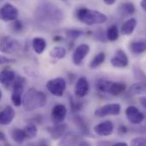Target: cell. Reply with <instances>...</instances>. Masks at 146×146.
Returning <instances> with one entry per match:
<instances>
[{"label": "cell", "instance_id": "cell-37", "mask_svg": "<svg viewBox=\"0 0 146 146\" xmlns=\"http://www.w3.org/2000/svg\"><path fill=\"white\" fill-rule=\"evenodd\" d=\"M139 102H140V104H142V106L143 107H145L146 109V98L145 97H143V98H141L140 99H139Z\"/></svg>", "mask_w": 146, "mask_h": 146}, {"label": "cell", "instance_id": "cell-19", "mask_svg": "<svg viewBox=\"0 0 146 146\" xmlns=\"http://www.w3.org/2000/svg\"><path fill=\"white\" fill-rule=\"evenodd\" d=\"M33 48L37 54H42L46 48V41L43 38H34L33 39Z\"/></svg>", "mask_w": 146, "mask_h": 146}, {"label": "cell", "instance_id": "cell-15", "mask_svg": "<svg viewBox=\"0 0 146 146\" xmlns=\"http://www.w3.org/2000/svg\"><path fill=\"white\" fill-rule=\"evenodd\" d=\"M67 125L64 123L55 124L53 127L48 128V133L53 139H58L62 137L64 133L66 132Z\"/></svg>", "mask_w": 146, "mask_h": 146}, {"label": "cell", "instance_id": "cell-30", "mask_svg": "<svg viewBox=\"0 0 146 146\" xmlns=\"http://www.w3.org/2000/svg\"><path fill=\"white\" fill-rule=\"evenodd\" d=\"M84 34V32L80 29H68L66 31V35L71 38H77Z\"/></svg>", "mask_w": 146, "mask_h": 146}, {"label": "cell", "instance_id": "cell-31", "mask_svg": "<svg viewBox=\"0 0 146 146\" xmlns=\"http://www.w3.org/2000/svg\"><path fill=\"white\" fill-rule=\"evenodd\" d=\"M70 105H71V109L74 112L75 111H79L82 109L83 107V104L80 103V102H77V101H74L72 98L70 99Z\"/></svg>", "mask_w": 146, "mask_h": 146}, {"label": "cell", "instance_id": "cell-36", "mask_svg": "<svg viewBox=\"0 0 146 146\" xmlns=\"http://www.w3.org/2000/svg\"><path fill=\"white\" fill-rule=\"evenodd\" d=\"M104 1V3H105V4H107V5H112V4H114L117 0H103Z\"/></svg>", "mask_w": 146, "mask_h": 146}, {"label": "cell", "instance_id": "cell-17", "mask_svg": "<svg viewBox=\"0 0 146 146\" xmlns=\"http://www.w3.org/2000/svg\"><path fill=\"white\" fill-rule=\"evenodd\" d=\"M11 138L15 143L19 145L23 144L26 139H27L24 129H20V128H15L11 132Z\"/></svg>", "mask_w": 146, "mask_h": 146}, {"label": "cell", "instance_id": "cell-38", "mask_svg": "<svg viewBox=\"0 0 146 146\" xmlns=\"http://www.w3.org/2000/svg\"><path fill=\"white\" fill-rule=\"evenodd\" d=\"M140 6L143 9V10H145L146 12V0H141L140 2Z\"/></svg>", "mask_w": 146, "mask_h": 146}, {"label": "cell", "instance_id": "cell-23", "mask_svg": "<svg viewBox=\"0 0 146 146\" xmlns=\"http://www.w3.org/2000/svg\"><path fill=\"white\" fill-rule=\"evenodd\" d=\"M67 55V50L64 47L62 46H56L52 48V50L50 52V56L54 59H63Z\"/></svg>", "mask_w": 146, "mask_h": 146}, {"label": "cell", "instance_id": "cell-26", "mask_svg": "<svg viewBox=\"0 0 146 146\" xmlns=\"http://www.w3.org/2000/svg\"><path fill=\"white\" fill-rule=\"evenodd\" d=\"M106 38L109 41H112V42L118 39L119 31H118V27L115 25H112L108 28L106 33Z\"/></svg>", "mask_w": 146, "mask_h": 146}, {"label": "cell", "instance_id": "cell-5", "mask_svg": "<svg viewBox=\"0 0 146 146\" xmlns=\"http://www.w3.org/2000/svg\"><path fill=\"white\" fill-rule=\"evenodd\" d=\"M20 48V44L17 40L5 36L3 37L1 39V44H0V49L3 53L5 54H12L18 50Z\"/></svg>", "mask_w": 146, "mask_h": 146}, {"label": "cell", "instance_id": "cell-22", "mask_svg": "<svg viewBox=\"0 0 146 146\" xmlns=\"http://www.w3.org/2000/svg\"><path fill=\"white\" fill-rule=\"evenodd\" d=\"M126 90V85L124 83H120V82H113L110 86V89L109 92V94L112 96H117L125 92Z\"/></svg>", "mask_w": 146, "mask_h": 146}, {"label": "cell", "instance_id": "cell-40", "mask_svg": "<svg viewBox=\"0 0 146 146\" xmlns=\"http://www.w3.org/2000/svg\"><path fill=\"white\" fill-rule=\"evenodd\" d=\"M0 139H1V141H4L5 140V136H4L3 132L0 133Z\"/></svg>", "mask_w": 146, "mask_h": 146}, {"label": "cell", "instance_id": "cell-8", "mask_svg": "<svg viewBox=\"0 0 146 146\" xmlns=\"http://www.w3.org/2000/svg\"><path fill=\"white\" fill-rule=\"evenodd\" d=\"M90 52V46L86 44L77 46L73 53V62L75 65H80L82 61Z\"/></svg>", "mask_w": 146, "mask_h": 146}, {"label": "cell", "instance_id": "cell-39", "mask_svg": "<svg viewBox=\"0 0 146 146\" xmlns=\"http://www.w3.org/2000/svg\"><path fill=\"white\" fill-rule=\"evenodd\" d=\"M114 146H127V144L125 143V142H117V143H115L113 144Z\"/></svg>", "mask_w": 146, "mask_h": 146}, {"label": "cell", "instance_id": "cell-32", "mask_svg": "<svg viewBox=\"0 0 146 146\" xmlns=\"http://www.w3.org/2000/svg\"><path fill=\"white\" fill-rule=\"evenodd\" d=\"M131 145L146 146V139L145 138H135L131 141Z\"/></svg>", "mask_w": 146, "mask_h": 146}, {"label": "cell", "instance_id": "cell-41", "mask_svg": "<svg viewBox=\"0 0 146 146\" xmlns=\"http://www.w3.org/2000/svg\"><path fill=\"white\" fill-rule=\"evenodd\" d=\"M60 39H62V37H60V36H56V37L54 38V40H55V41H58V40H60Z\"/></svg>", "mask_w": 146, "mask_h": 146}, {"label": "cell", "instance_id": "cell-28", "mask_svg": "<svg viewBox=\"0 0 146 146\" xmlns=\"http://www.w3.org/2000/svg\"><path fill=\"white\" fill-rule=\"evenodd\" d=\"M22 93H23L22 92L13 90L11 94V102L15 107H20L22 104V101H23V99L21 98Z\"/></svg>", "mask_w": 146, "mask_h": 146}, {"label": "cell", "instance_id": "cell-33", "mask_svg": "<svg viewBox=\"0 0 146 146\" xmlns=\"http://www.w3.org/2000/svg\"><path fill=\"white\" fill-rule=\"evenodd\" d=\"M13 27H14V30L15 31L19 32V31H21L22 29V23L20 21L15 20L14 21V23H13Z\"/></svg>", "mask_w": 146, "mask_h": 146}, {"label": "cell", "instance_id": "cell-12", "mask_svg": "<svg viewBox=\"0 0 146 146\" xmlns=\"http://www.w3.org/2000/svg\"><path fill=\"white\" fill-rule=\"evenodd\" d=\"M89 82L87 80V79L84 76L80 77L75 85L74 87V93L75 96L78 98H85L88 92H89Z\"/></svg>", "mask_w": 146, "mask_h": 146}, {"label": "cell", "instance_id": "cell-3", "mask_svg": "<svg viewBox=\"0 0 146 146\" xmlns=\"http://www.w3.org/2000/svg\"><path fill=\"white\" fill-rule=\"evenodd\" d=\"M46 88L53 96L62 97L66 89V81L61 77L50 80L46 83Z\"/></svg>", "mask_w": 146, "mask_h": 146}, {"label": "cell", "instance_id": "cell-21", "mask_svg": "<svg viewBox=\"0 0 146 146\" xmlns=\"http://www.w3.org/2000/svg\"><path fill=\"white\" fill-rule=\"evenodd\" d=\"M130 50L134 54H141L146 51V41L139 40L137 42H133L130 46Z\"/></svg>", "mask_w": 146, "mask_h": 146}, {"label": "cell", "instance_id": "cell-10", "mask_svg": "<svg viewBox=\"0 0 146 146\" xmlns=\"http://www.w3.org/2000/svg\"><path fill=\"white\" fill-rule=\"evenodd\" d=\"M111 65L116 68H123L128 65V57L122 50H118L115 52L114 57L111 58Z\"/></svg>", "mask_w": 146, "mask_h": 146}, {"label": "cell", "instance_id": "cell-9", "mask_svg": "<svg viewBox=\"0 0 146 146\" xmlns=\"http://www.w3.org/2000/svg\"><path fill=\"white\" fill-rule=\"evenodd\" d=\"M15 79V74L12 69H3L0 74V82L5 89H9L10 87H13Z\"/></svg>", "mask_w": 146, "mask_h": 146}, {"label": "cell", "instance_id": "cell-25", "mask_svg": "<svg viewBox=\"0 0 146 146\" xmlns=\"http://www.w3.org/2000/svg\"><path fill=\"white\" fill-rule=\"evenodd\" d=\"M111 84H112V81H110L107 80H98L96 84V88L99 92L109 93Z\"/></svg>", "mask_w": 146, "mask_h": 146}, {"label": "cell", "instance_id": "cell-35", "mask_svg": "<svg viewBox=\"0 0 146 146\" xmlns=\"http://www.w3.org/2000/svg\"><path fill=\"white\" fill-rule=\"evenodd\" d=\"M0 60H1V63H2V64L7 63V62H15V60H13V59H7L5 56H1Z\"/></svg>", "mask_w": 146, "mask_h": 146}, {"label": "cell", "instance_id": "cell-16", "mask_svg": "<svg viewBox=\"0 0 146 146\" xmlns=\"http://www.w3.org/2000/svg\"><path fill=\"white\" fill-rule=\"evenodd\" d=\"M137 25L138 21L135 18H131L127 20L121 27V33L123 35H131L134 32Z\"/></svg>", "mask_w": 146, "mask_h": 146}, {"label": "cell", "instance_id": "cell-27", "mask_svg": "<svg viewBox=\"0 0 146 146\" xmlns=\"http://www.w3.org/2000/svg\"><path fill=\"white\" fill-rule=\"evenodd\" d=\"M24 131L26 133L27 139H33L34 137L37 136V133H38V128H37L36 125L33 123H28L25 127Z\"/></svg>", "mask_w": 146, "mask_h": 146}, {"label": "cell", "instance_id": "cell-14", "mask_svg": "<svg viewBox=\"0 0 146 146\" xmlns=\"http://www.w3.org/2000/svg\"><path fill=\"white\" fill-rule=\"evenodd\" d=\"M15 116V112L14 109L9 105L6 106L1 111V114H0V123H1V125H3V126L9 125L13 121Z\"/></svg>", "mask_w": 146, "mask_h": 146}, {"label": "cell", "instance_id": "cell-4", "mask_svg": "<svg viewBox=\"0 0 146 146\" xmlns=\"http://www.w3.org/2000/svg\"><path fill=\"white\" fill-rule=\"evenodd\" d=\"M121 105L119 104H110L98 108L94 111V115L99 118L108 115H117L121 113Z\"/></svg>", "mask_w": 146, "mask_h": 146}, {"label": "cell", "instance_id": "cell-18", "mask_svg": "<svg viewBox=\"0 0 146 146\" xmlns=\"http://www.w3.org/2000/svg\"><path fill=\"white\" fill-rule=\"evenodd\" d=\"M144 92H146V82L135 83L132 85L128 90V94L131 96H136Z\"/></svg>", "mask_w": 146, "mask_h": 146}, {"label": "cell", "instance_id": "cell-29", "mask_svg": "<svg viewBox=\"0 0 146 146\" xmlns=\"http://www.w3.org/2000/svg\"><path fill=\"white\" fill-rule=\"evenodd\" d=\"M74 122L80 127V129L82 131V133L88 134V128H87V126L86 125V123L84 121L83 117H81L80 115H76L74 117Z\"/></svg>", "mask_w": 146, "mask_h": 146}, {"label": "cell", "instance_id": "cell-2", "mask_svg": "<svg viewBox=\"0 0 146 146\" xmlns=\"http://www.w3.org/2000/svg\"><path fill=\"white\" fill-rule=\"evenodd\" d=\"M76 16L80 21L87 25L92 26L96 24H103L106 22L107 16L97 10L89 9L87 8H80L76 12Z\"/></svg>", "mask_w": 146, "mask_h": 146}, {"label": "cell", "instance_id": "cell-11", "mask_svg": "<svg viewBox=\"0 0 146 146\" xmlns=\"http://www.w3.org/2000/svg\"><path fill=\"white\" fill-rule=\"evenodd\" d=\"M67 115V108L63 104H56L51 111V118L54 124L62 123Z\"/></svg>", "mask_w": 146, "mask_h": 146}, {"label": "cell", "instance_id": "cell-1", "mask_svg": "<svg viewBox=\"0 0 146 146\" xmlns=\"http://www.w3.org/2000/svg\"><path fill=\"white\" fill-rule=\"evenodd\" d=\"M47 98L45 94L34 88L29 89L24 95L22 104L27 111H33L45 106Z\"/></svg>", "mask_w": 146, "mask_h": 146}, {"label": "cell", "instance_id": "cell-20", "mask_svg": "<svg viewBox=\"0 0 146 146\" xmlns=\"http://www.w3.org/2000/svg\"><path fill=\"white\" fill-rule=\"evenodd\" d=\"M119 11H120L121 15H122L124 16L132 15L135 13V6L133 3L127 2V3H122L119 7Z\"/></svg>", "mask_w": 146, "mask_h": 146}, {"label": "cell", "instance_id": "cell-7", "mask_svg": "<svg viewBox=\"0 0 146 146\" xmlns=\"http://www.w3.org/2000/svg\"><path fill=\"white\" fill-rule=\"evenodd\" d=\"M126 116L132 124H140L145 120V115L135 106H129L126 110Z\"/></svg>", "mask_w": 146, "mask_h": 146}, {"label": "cell", "instance_id": "cell-6", "mask_svg": "<svg viewBox=\"0 0 146 146\" xmlns=\"http://www.w3.org/2000/svg\"><path fill=\"white\" fill-rule=\"evenodd\" d=\"M0 16L4 21H15L18 16V9L10 3H5L1 8Z\"/></svg>", "mask_w": 146, "mask_h": 146}, {"label": "cell", "instance_id": "cell-34", "mask_svg": "<svg viewBox=\"0 0 146 146\" xmlns=\"http://www.w3.org/2000/svg\"><path fill=\"white\" fill-rule=\"evenodd\" d=\"M118 132H119L120 133H121V134H126V133H127V127H126V126L121 125V126H120V127H119V128H118Z\"/></svg>", "mask_w": 146, "mask_h": 146}, {"label": "cell", "instance_id": "cell-24", "mask_svg": "<svg viewBox=\"0 0 146 146\" xmlns=\"http://www.w3.org/2000/svg\"><path fill=\"white\" fill-rule=\"evenodd\" d=\"M104 61H105V54L104 52H99L93 57V59L90 62L89 67L91 69H95L98 68L100 65H102L104 62Z\"/></svg>", "mask_w": 146, "mask_h": 146}, {"label": "cell", "instance_id": "cell-13", "mask_svg": "<svg viewBox=\"0 0 146 146\" xmlns=\"http://www.w3.org/2000/svg\"><path fill=\"white\" fill-rule=\"evenodd\" d=\"M113 131H114V125L110 121L101 122L94 127V132L101 137L110 136L113 133Z\"/></svg>", "mask_w": 146, "mask_h": 146}]
</instances>
